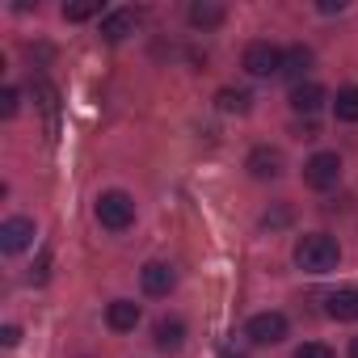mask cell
Returning a JSON list of instances; mask_svg holds the SVG:
<instances>
[{"instance_id":"6da1fadb","label":"cell","mask_w":358,"mask_h":358,"mask_svg":"<svg viewBox=\"0 0 358 358\" xmlns=\"http://www.w3.org/2000/svg\"><path fill=\"white\" fill-rule=\"evenodd\" d=\"M337 262H341V245H337L329 232H308V236H299V245H295V266H299L303 274H329V270H337Z\"/></svg>"},{"instance_id":"7a4b0ae2","label":"cell","mask_w":358,"mask_h":358,"mask_svg":"<svg viewBox=\"0 0 358 358\" xmlns=\"http://www.w3.org/2000/svg\"><path fill=\"white\" fill-rule=\"evenodd\" d=\"M93 215H97V224H101L106 232H127V228L135 224V199L122 194V190H106V194L97 199Z\"/></svg>"},{"instance_id":"3957f363","label":"cell","mask_w":358,"mask_h":358,"mask_svg":"<svg viewBox=\"0 0 358 358\" xmlns=\"http://www.w3.org/2000/svg\"><path fill=\"white\" fill-rule=\"evenodd\" d=\"M337 177H341V160L337 152H316L308 164H303V182L312 190H333L337 186Z\"/></svg>"},{"instance_id":"277c9868","label":"cell","mask_w":358,"mask_h":358,"mask_svg":"<svg viewBox=\"0 0 358 358\" xmlns=\"http://www.w3.org/2000/svg\"><path fill=\"white\" fill-rule=\"evenodd\" d=\"M245 72L249 76H274V72H282V51L274 43H249L245 47Z\"/></svg>"},{"instance_id":"5b68a950","label":"cell","mask_w":358,"mask_h":358,"mask_svg":"<svg viewBox=\"0 0 358 358\" xmlns=\"http://www.w3.org/2000/svg\"><path fill=\"white\" fill-rule=\"evenodd\" d=\"M287 337V316L282 312H257L253 320H249V341H257V345H278Z\"/></svg>"},{"instance_id":"8992f818","label":"cell","mask_w":358,"mask_h":358,"mask_svg":"<svg viewBox=\"0 0 358 358\" xmlns=\"http://www.w3.org/2000/svg\"><path fill=\"white\" fill-rule=\"evenodd\" d=\"M34 245V220H5L0 224V249L5 253H22V249H30Z\"/></svg>"},{"instance_id":"52a82bcc","label":"cell","mask_w":358,"mask_h":358,"mask_svg":"<svg viewBox=\"0 0 358 358\" xmlns=\"http://www.w3.org/2000/svg\"><path fill=\"white\" fill-rule=\"evenodd\" d=\"M34 101H38V110H43V118H47V135L55 139V135H59V89L38 76V80H34Z\"/></svg>"},{"instance_id":"ba28073f","label":"cell","mask_w":358,"mask_h":358,"mask_svg":"<svg viewBox=\"0 0 358 358\" xmlns=\"http://www.w3.org/2000/svg\"><path fill=\"white\" fill-rule=\"evenodd\" d=\"M139 282H143L148 295H169V291L177 287V270H173L169 262H148V266L139 270Z\"/></svg>"},{"instance_id":"9c48e42d","label":"cell","mask_w":358,"mask_h":358,"mask_svg":"<svg viewBox=\"0 0 358 358\" xmlns=\"http://www.w3.org/2000/svg\"><path fill=\"white\" fill-rule=\"evenodd\" d=\"M245 169L257 177V182H270V177L282 173V152L278 148H253L249 160H245Z\"/></svg>"},{"instance_id":"30bf717a","label":"cell","mask_w":358,"mask_h":358,"mask_svg":"<svg viewBox=\"0 0 358 358\" xmlns=\"http://www.w3.org/2000/svg\"><path fill=\"white\" fill-rule=\"evenodd\" d=\"M135 9H114V13H106L101 17V38L106 43H122L127 34H135Z\"/></svg>"},{"instance_id":"8fae6325","label":"cell","mask_w":358,"mask_h":358,"mask_svg":"<svg viewBox=\"0 0 358 358\" xmlns=\"http://www.w3.org/2000/svg\"><path fill=\"white\" fill-rule=\"evenodd\" d=\"M139 303H131V299H114L110 308H106V324L114 329V333H131L135 324H139Z\"/></svg>"},{"instance_id":"7c38bea8","label":"cell","mask_w":358,"mask_h":358,"mask_svg":"<svg viewBox=\"0 0 358 358\" xmlns=\"http://www.w3.org/2000/svg\"><path fill=\"white\" fill-rule=\"evenodd\" d=\"M320 101H324V89H320L316 80H308V85H295V89H291V110H295V114H316V110H320Z\"/></svg>"},{"instance_id":"4fadbf2b","label":"cell","mask_w":358,"mask_h":358,"mask_svg":"<svg viewBox=\"0 0 358 358\" xmlns=\"http://www.w3.org/2000/svg\"><path fill=\"white\" fill-rule=\"evenodd\" d=\"M329 316H333V320H358V291H354V287L333 291V295H329Z\"/></svg>"},{"instance_id":"5bb4252c","label":"cell","mask_w":358,"mask_h":358,"mask_svg":"<svg viewBox=\"0 0 358 358\" xmlns=\"http://www.w3.org/2000/svg\"><path fill=\"white\" fill-rule=\"evenodd\" d=\"M182 341H186V324L182 320H160L156 324V350L173 354V350H182Z\"/></svg>"},{"instance_id":"9a60e30c","label":"cell","mask_w":358,"mask_h":358,"mask_svg":"<svg viewBox=\"0 0 358 358\" xmlns=\"http://www.w3.org/2000/svg\"><path fill=\"white\" fill-rule=\"evenodd\" d=\"M312 68V51L308 47H291L282 51V76H291L295 85H303V72Z\"/></svg>"},{"instance_id":"2e32d148","label":"cell","mask_w":358,"mask_h":358,"mask_svg":"<svg viewBox=\"0 0 358 358\" xmlns=\"http://www.w3.org/2000/svg\"><path fill=\"white\" fill-rule=\"evenodd\" d=\"M190 22H194L199 30H215V26L224 22V9H220V5H207V0H199V5H190Z\"/></svg>"},{"instance_id":"e0dca14e","label":"cell","mask_w":358,"mask_h":358,"mask_svg":"<svg viewBox=\"0 0 358 358\" xmlns=\"http://www.w3.org/2000/svg\"><path fill=\"white\" fill-rule=\"evenodd\" d=\"M215 106H220L224 114H245V110H249V93H245V89H220V93H215Z\"/></svg>"},{"instance_id":"ac0fdd59","label":"cell","mask_w":358,"mask_h":358,"mask_svg":"<svg viewBox=\"0 0 358 358\" xmlns=\"http://www.w3.org/2000/svg\"><path fill=\"white\" fill-rule=\"evenodd\" d=\"M333 114H337L341 122H358V89H354V85L337 93V101H333Z\"/></svg>"},{"instance_id":"d6986e66","label":"cell","mask_w":358,"mask_h":358,"mask_svg":"<svg viewBox=\"0 0 358 358\" xmlns=\"http://www.w3.org/2000/svg\"><path fill=\"white\" fill-rule=\"evenodd\" d=\"M97 13H101L97 0H76V5H64V22H89Z\"/></svg>"},{"instance_id":"ffe728a7","label":"cell","mask_w":358,"mask_h":358,"mask_svg":"<svg viewBox=\"0 0 358 358\" xmlns=\"http://www.w3.org/2000/svg\"><path fill=\"white\" fill-rule=\"evenodd\" d=\"M295 358H333V350L320 345V341H303V345L295 350Z\"/></svg>"},{"instance_id":"44dd1931","label":"cell","mask_w":358,"mask_h":358,"mask_svg":"<svg viewBox=\"0 0 358 358\" xmlns=\"http://www.w3.org/2000/svg\"><path fill=\"white\" fill-rule=\"evenodd\" d=\"M0 114H5V118L17 114V89H5V93H0Z\"/></svg>"},{"instance_id":"7402d4cb","label":"cell","mask_w":358,"mask_h":358,"mask_svg":"<svg viewBox=\"0 0 358 358\" xmlns=\"http://www.w3.org/2000/svg\"><path fill=\"white\" fill-rule=\"evenodd\" d=\"M47 270H51V253H43V257H38V266L30 270V278H34V282H47Z\"/></svg>"},{"instance_id":"603a6c76","label":"cell","mask_w":358,"mask_h":358,"mask_svg":"<svg viewBox=\"0 0 358 358\" xmlns=\"http://www.w3.org/2000/svg\"><path fill=\"white\" fill-rule=\"evenodd\" d=\"M0 341H5V345L13 350V345L22 341V329H17V324H5V333H0Z\"/></svg>"},{"instance_id":"cb8c5ba5","label":"cell","mask_w":358,"mask_h":358,"mask_svg":"<svg viewBox=\"0 0 358 358\" xmlns=\"http://www.w3.org/2000/svg\"><path fill=\"white\" fill-rule=\"evenodd\" d=\"M345 5H341V0H320V13H341Z\"/></svg>"},{"instance_id":"d4e9b609","label":"cell","mask_w":358,"mask_h":358,"mask_svg":"<svg viewBox=\"0 0 358 358\" xmlns=\"http://www.w3.org/2000/svg\"><path fill=\"white\" fill-rule=\"evenodd\" d=\"M350 358H358V337H354V341H350Z\"/></svg>"},{"instance_id":"484cf974","label":"cell","mask_w":358,"mask_h":358,"mask_svg":"<svg viewBox=\"0 0 358 358\" xmlns=\"http://www.w3.org/2000/svg\"><path fill=\"white\" fill-rule=\"evenodd\" d=\"M224 358H245V354H236V350H224Z\"/></svg>"}]
</instances>
